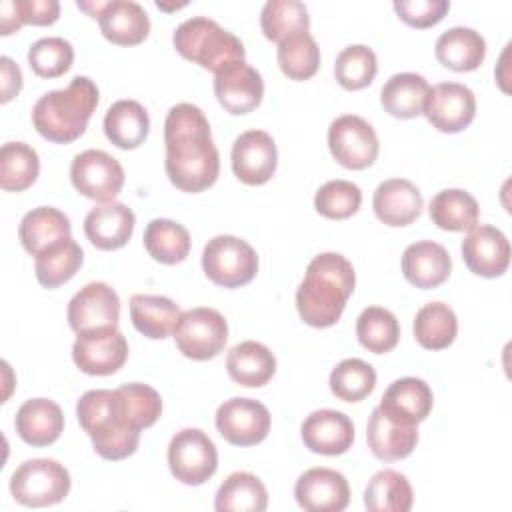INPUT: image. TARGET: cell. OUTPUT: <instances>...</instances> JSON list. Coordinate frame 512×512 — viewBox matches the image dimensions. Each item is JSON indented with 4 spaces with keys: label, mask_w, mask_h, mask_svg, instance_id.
Returning <instances> with one entry per match:
<instances>
[{
    "label": "cell",
    "mask_w": 512,
    "mask_h": 512,
    "mask_svg": "<svg viewBox=\"0 0 512 512\" xmlns=\"http://www.w3.org/2000/svg\"><path fill=\"white\" fill-rule=\"evenodd\" d=\"M166 174L182 192H202L210 188L220 174V156L214 146L208 118L188 102L168 110L164 120Z\"/></svg>",
    "instance_id": "6da1fadb"
},
{
    "label": "cell",
    "mask_w": 512,
    "mask_h": 512,
    "mask_svg": "<svg viewBox=\"0 0 512 512\" xmlns=\"http://www.w3.org/2000/svg\"><path fill=\"white\" fill-rule=\"evenodd\" d=\"M354 286L356 272L346 256L338 252H322L314 256L296 290L300 318L312 328L334 326L340 320Z\"/></svg>",
    "instance_id": "7a4b0ae2"
},
{
    "label": "cell",
    "mask_w": 512,
    "mask_h": 512,
    "mask_svg": "<svg viewBox=\"0 0 512 512\" xmlns=\"http://www.w3.org/2000/svg\"><path fill=\"white\" fill-rule=\"evenodd\" d=\"M76 416L104 460L116 462L136 452L142 428L118 388L84 392L76 404Z\"/></svg>",
    "instance_id": "3957f363"
},
{
    "label": "cell",
    "mask_w": 512,
    "mask_h": 512,
    "mask_svg": "<svg viewBox=\"0 0 512 512\" xmlns=\"http://www.w3.org/2000/svg\"><path fill=\"white\" fill-rule=\"evenodd\" d=\"M98 106V88L88 76H74L62 90L46 92L32 108L38 134L56 144L80 138Z\"/></svg>",
    "instance_id": "277c9868"
},
{
    "label": "cell",
    "mask_w": 512,
    "mask_h": 512,
    "mask_svg": "<svg viewBox=\"0 0 512 512\" xmlns=\"http://www.w3.org/2000/svg\"><path fill=\"white\" fill-rule=\"evenodd\" d=\"M172 44L182 58L214 74L230 62L244 60L242 42L206 16H192L184 20L174 30Z\"/></svg>",
    "instance_id": "5b68a950"
},
{
    "label": "cell",
    "mask_w": 512,
    "mask_h": 512,
    "mask_svg": "<svg viewBox=\"0 0 512 512\" xmlns=\"http://www.w3.org/2000/svg\"><path fill=\"white\" fill-rule=\"evenodd\" d=\"M68 470L50 458L22 462L10 478V494L28 508H42L62 502L70 492Z\"/></svg>",
    "instance_id": "8992f818"
},
{
    "label": "cell",
    "mask_w": 512,
    "mask_h": 512,
    "mask_svg": "<svg viewBox=\"0 0 512 512\" xmlns=\"http://www.w3.org/2000/svg\"><path fill=\"white\" fill-rule=\"evenodd\" d=\"M202 270L222 288H240L254 280L258 272V256L246 240L220 234L204 246Z\"/></svg>",
    "instance_id": "52a82bcc"
},
{
    "label": "cell",
    "mask_w": 512,
    "mask_h": 512,
    "mask_svg": "<svg viewBox=\"0 0 512 512\" xmlns=\"http://www.w3.org/2000/svg\"><path fill=\"white\" fill-rule=\"evenodd\" d=\"M172 334L176 348L186 358L204 362L224 350L228 340V324L218 310L198 306L180 314Z\"/></svg>",
    "instance_id": "ba28073f"
},
{
    "label": "cell",
    "mask_w": 512,
    "mask_h": 512,
    "mask_svg": "<svg viewBox=\"0 0 512 512\" xmlns=\"http://www.w3.org/2000/svg\"><path fill=\"white\" fill-rule=\"evenodd\" d=\"M168 466L176 480L188 486H200L210 480L218 468L214 442L198 428L176 432L168 444Z\"/></svg>",
    "instance_id": "9c48e42d"
},
{
    "label": "cell",
    "mask_w": 512,
    "mask_h": 512,
    "mask_svg": "<svg viewBox=\"0 0 512 512\" xmlns=\"http://www.w3.org/2000/svg\"><path fill=\"white\" fill-rule=\"evenodd\" d=\"M328 148L340 166L364 170L378 158V136L364 118L344 114L332 120L328 128Z\"/></svg>",
    "instance_id": "30bf717a"
},
{
    "label": "cell",
    "mask_w": 512,
    "mask_h": 512,
    "mask_svg": "<svg viewBox=\"0 0 512 512\" xmlns=\"http://www.w3.org/2000/svg\"><path fill=\"white\" fill-rule=\"evenodd\" d=\"M72 186L96 202H112L124 186V168L104 150H84L70 164Z\"/></svg>",
    "instance_id": "8fae6325"
},
{
    "label": "cell",
    "mask_w": 512,
    "mask_h": 512,
    "mask_svg": "<svg viewBox=\"0 0 512 512\" xmlns=\"http://www.w3.org/2000/svg\"><path fill=\"white\" fill-rule=\"evenodd\" d=\"M422 114L440 132H462L476 116L474 92L460 82H440L428 90Z\"/></svg>",
    "instance_id": "7c38bea8"
},
{
    "label": "cell",
    "mask_w": 512,
    "mask_h": 512,
    "mask_svg": "<svg viewBox=\"0 0 512 512\" xmlns=\"http://www.w3.org/2000/svg\"><path fill=\"white\" fill-rule=\"evenodd\" d=\"M128 358V342L118 328H102L78 334L72 346L74 364L90 376H110Z\"/></svg>",
    "instance_id": "4fadbf2b"
},
{
    "label": "cell",
    "mask_w": 512,
    "mask_h": 512,
    "mask_svg": "<svg viewBox=\"0 0 512 512\" xmlns=\"http://www.w3.org/2000/svg\"><path fill=\"white\" fill-rule=\"evenodd\" d=\"M216 428L228 444L254 446L270 432V412L258 400L230 398L216 410Z\"/></svg>",
    "instance_id": "5bb4252c"
},
{
    "label": "cell",
    "mask_w": 512,
    "mask_h": 512,
    "mask_svg": "<svg viewBox=\"0 0 512 512\" xmlns=\"http://www.w3.org/2000/svg\"><path fill=\"white\" fill-rule=\"evenodd\" d=\"M120 320V298L104 282H90L68 302V324L76 334L116 328Z\"/></svg>",
    "instance_id": "9a60e30c"
},
{
    "label": "cell",
    "mask_w": 512,
    "mask_h": 512,
    "mask_svg": "<svg viewBox=\"0 0 512 512\" xmlns=\"http://www.w3.org/2000/svg\"><path fill=\"white\" fill-rule=\"evenodd\" d=\"M214 94L226 112L248 114L262 102L264 80L246 60L230 62L214 74Z\"/></svg>",
    "instance_id": "2e32d148"
},
{
    "label": "cell",
    "mask_w": 512,
    "mask_h": 512,
    "mask_svg": "<svg viewBox=\"0 0 512 512\" xmlns=\"http://www.w3.org/2000/svg\"><path fill=\"white\" fill-rule=\"evenodd\" d=\"M230 158L234 176L248 186L266 184L278 166L276 144L264 130L242 132L232 144Z\"/></svg>",
    "instance_id": "e0dca14e"
},
{
    "label": "cell",
    "mask_w": 512,
    "mask_h": 512,
    "mask_svg": "<svg viewBox=\"0 0 512 512\" xmlns=\"http://www.w3.org/2000/svg\"><path fill=\"white\" fill-rule=\"evenodd\" d=\"M294 498L306 512H342L350 502L348 480L332 468H310L296 480Z\"/></svg>",
    "instance_id": "ac0fdd59"
},
{
    "label": "cell",
    "mask_w": 512,
    "mask_h": 512,
    "mask_svg": "<svg viewBox=\"0 0 512 512\" xmlns=\"http://www.w3.org/2000/svg\"><path fill=\"white\" fill-rule=\"evenodd\" d=\"M366 440L378 460L394 462L412 454L418 444V428L376 406L368 418Z\"/></svg>",
    "instance_id": "d6986e66"
},
{
    "label": "cell",
    "mask_w": 512,
    "mask_h": 512,
    "mask_svg": "<svg viewBox=\"0 0 512 512\" xmlns=\"http://www.w3.org/2000/svg\"><path fill=\"white\" fill-rule=\"evenodd\" d=\"M462 258L470 272L482 278H496L508 270L510 244L502 230L482 224L462 240Z\"/></svg>",
    "instance_id": "ffe728a7"
},
{
    "label": "cell",
    "mask_w": 512,
    "mask_h": 512,
    "mask_svg": "<svg viewBox=\"0 0 512 512\" xmlns=\"http://www.w3.org/2000/svg\"><path fill=\"white\" fill-rule=\"evenodd\" d=\"M304 446L314 454L338 456L344 454L354 442L352 420L338 410H316L308 414L302 422Z\"/></svg>",
    "instance_id": "44dd1931"
},
{
    "label": "cell",
    "mask_w": 512,
    "mask_h": 512,
    "mask_svg": "<svg viewBox=\"0 0 512 512\" xmlns=\"http://www.w3.org/2000/svg\"><path fill=\"white\" fill-rule=\"evenodd\" d=\"M136 216L122 202H102L84 218V234L98 250L122 248L134 232Z\"/></svg>",
    "instance_id": "7402d4cb"
},
{
    "label": "cell",
    "mask_w": 512,
    "mask_h": 512,
    "mask_svg": "<svg viewBox=\"0 0 512 512\" xmlns=\"http://www.w3.org/2000/svg\"><path fill=\"white\" fill-rule=\"evenodd\" d=\"M424 200L420 190L406 178H390L378 184L372 198L374 214L386 226H408L422 212Z\"/></svg>",
    "instance_id": "603a6c76"
},
{
    "label": "cell",
    "mask_w": 512,
    "mask_h": 512,
    "mask_svg": "<svg viewBox=\"0 0 512 512\" xmlns=\"http://www.w3.org/2000/svg\"><path fill=\"white\" fill-rule=\"evenodd\" d=\"M450 272V254L438 242L420 240L410 244L402 254V274L416 288H438L448 280Z\"/></svg>",
    "instance_id": "cb8c5ba5"
},
{
    "label": "cell",
    "mask_w": 512,
    "mask_h": 512,
    "mask_svg": "<svg viewBox=\"0 0 512 512\" xmlns=\"http://www.w3.org/2000/svg\"><path fill=\"white\" fill-rule=\"evenodd\" d=\"M14 428L26 444L36 448L50 446L64 430L62 408L48 398L26 400L16 412Z\"/></svg>",
    "instance_id": "d4e9b609"
},
{
    "label": "cell",
    "mask_w": 512,
    "mask_h": 512,
    "mask_svg": "<svg viewBox=\"0 0 512 512\" xmlns=\"http://www.w3.org/2000/svg\"><path fill=\"white\" fill-rule=\"evenodd\" d=\"M102 36L118 46H136L150 32L146 10L132 0H110L98 16Z\"/></svg>",
    "instance_id": "484cf974"
},
{
    "label": "cell",
    "mask_w": 512,
    "mask_h": 512,
    "mask_svg": "<svg viewBox=\"0 0 512 512\" xmlns=\"http://www.w3.org/2000/svg\"><path fill=\"white\" fill-rule=\"evenodd\" d=\"M18 238L34 258L46 248L72 238V226L64 212L52 206H38L24 214L18 226Z\"/></svg>",
    "instance_id": "4316f807"
},
{
    "label": "cell",
    "mask_w": 512,
    "mask_h": 512,
    "mask_svg": "<svg viewBox=\"0 0 512 512\" xmlns=\"http://www.w3.org/2000/svg\"><path fill=\"white\" fill-rule=\"evenodd\" d=\"M434 52L442 66L454 72H472L484 62L486 40L472 28L454 26L438 36Z\"/></svg>",
    "instance_id": "83f0119b"
},
{
    "label": "cell",
    "mask_w": 512,
    "mask_h": 512,
    "mask_svg": "<svg viewBox=\"0 0 512 512\" xmlns=\"http://www.w3.org/2000/svg\"><path fill=\"white\" fill-rule=\"evenodd\" d=\"M226 370L236 384L258 388L274 376L276 358L262 342L244 340L230 348L226 356Z\"/></svg>",
    "instance_id": "f1b7e54d"
},
{
    "label": "cell",
    "mask_w": 512,
    "mask_h": 512,
    "mask_svg": "<svg viewBox=\"0 0 512 512\" xmlns=\"http://www.w3.org/2000/svg\"><path fill=\"white\" fill-rule=\"evenodd\" d=\"M432 404L434 396L430 386L422 378L406 376L394 380L386 388L378 406L394 414L396 418L418 426V422L426 420L428 414L432 412Z\"/></svg>",
    "instance_id": "f546056e"
},
{
    "label": "cell",
    "mask_w": 512,
    "mask_h": 512,
    "mask_svg": "<svg viewBox=\"0 0 512 512\" xmlns=\"http://www.w3.org/2000/svg\"><path fill=\"white\" fill-rule=\"evenodd\" d=\"M148 130V112L136 100H118L106 110L104 134L114 146L122 150L138 148L146 140Z\"/></svg>",
    "instance_id": "4dcf8cb0"
},
{
    "label": "cell",
    "mask_w": 512,
    "mask_h": 512,
    "mask_svg": "<svg viewBox=\"0 0 512 512\" xmlns=\"http://www.w3.org/2000/svg\"><path fill=\"white\" fill-rule=\"evenodd\" d=\"M180 308L166 296L134 294L130 298V320L134 328L152 340L170 336L180 320Z\"/></svg>",
    "instance_id": "1f68e13d"
},
{
    "label": "cell",
    "mask_w": 512,
    "mask_h": 512,
    "mask_svg": "<svg viewBox=\"0 0 512 512\" xmlns=\"http://www.w3.org/2000/svg\"><path fill=\"white\" fill-rule=\"evenodd\" d=\"M428 90L430 86L424 76L416 72H398L382 86L380 104L394 118H416L422 114Z\"/></svg>",
    "instance_id": "d6a6232c"
},
{
    "label": "cell",
    "mask_w": 512,
    "mask_h": 512,
    "mask_svg": "<svg viewBox=\"0 0 512 512\" xmlns=\"http://www.w3.org/2000/svg\"><path fill=\"white\" fill-rule=\"evenodd\" d=\"M430 220L448 232H470L478 226L480 208L476 198L460 188L438 192L428 206Z\"/></svg>",
    "instance_id": "836d02e7"
},
{
    "label": "cell",
    "mask_w": 512,
    "mask_h": 512,
    "mask_svg": "<svg viewBox=\"0 0 512 512\" xmlns=\"http://www.w3.org/2000/svg\"><path fill=\"white\" fill-rule=\"evenodd\" d=\"M268 506V492L262 480L250 472L230 474L218 488L214 508L218 512H262Z\"/></svg>",
    "instance_id": "e575fe53"
},
{
    "label": "cell",
    "mask_w": 512,
    "mask_h": 512,
    "mask_svg": "<svg viewBox=\"0 0 512 512\" xmlns=\"http://www.w3.org/2000/svg\"><path fill=\"white\" fill-rule=\"evenodd\" d=\"M412 502L414 494L408 478L390 468L376 472L364 490V506L370 512H408Z\"/></svg>",
    "instance_id": "d590c367"
},
{
    "label": "cell",
    "mask_w": 512,
    "mask_h": 512,
    "mask_svg": "<svg viewBox=\"0 0 512 512\" xmlns=\"http://www.w3.org/2000/svg\"><path fill=\"white\" fill-rule=\"evenodd\" d=\"M188 230L168 218H154L144 230V248L160 264L172 266L182 262L190 252Z\"/></svg>",
    "instance_id": "8d00e7d4"
},
{
    "label": "cell",
    "mask_w": 512,
    "mask_h": 512,
    "mask_svg": "<svg viewBox=\"0 0 512 512\" xmlns=\"http://www.w3.org/2000/svg\"><path fill=\"white\" fill-rule=\"evenodd\" d=\"M458 334L454 310L444 302H428L414 316V338L426 350L448 348Z\"/></svg>",
    "instance_id": "74e56055"
},
{
    "label": "cell",
    "mask_w": 512,
    "mask_h": 512,
    "mask_svg": "<svg viewBox=\"0 0 512 512\" xmlns=\"http://www.w3.org/2000/svg\"><path fill=\"white\" fill-rule=\"evenodd\" d=\"M82 262V248L72 238H66L36 256V280L44 288H58L80 270Z\"/></svg>",
    "instance_id": "f35d334b"
},
{
    "label": "cell",
    "mask_w": 512,
    "mask_h": 512,
    "mask_svg": "<svg viewBox=\"0 0 512 512\" xmlns=\"http://www.w3.org/2000/svg\"><path fill=\"white\" fill-rule=\"evenodd\" d=\"M40 172L38 152L26 142H6L0 150V186L6 192L30 188Z\"/></svg>",
    "instance_id": "ab89813d"
},
{
    "label": "cell",
    "mask_w": 512,
    "mask_h": 512,
    "mask_svg": "<svg viewBox=\"0 0 512 512\" xmlns=\"http://www.w3.org/2000/svg\"><path fill=\"white\" fill-rule=\"evenodd\" d=\"M276 58L290 80H308L320 68V48L310 32H296L278 42Z\"/></svg>",
    "instance_id": "60d3db41"
},
{
    "label": "cell",
    "mask_w": 512,
    "mask_h": 512,
    "mask_svg": "<svg viewBox=\"0 0 512 512\" xmlns=\"http://www.w3.org/2000/svg\"><path fill=\"white\" fill-rule=\"evenodd\" d=\"M358 342L374 354H384L396 348L400 340V324L396 316L382 306H368L356 320Z\"/></svg>",
    "instance_id": "b9f144b4"
},
{
    "label": "cell",
    "mask_w": 512,
    "mask_h": 512,
    "mask_svg": "<svg viewBox=\"0 0 512 512\" xmlns=\"http://www.w3.org/2000/svg\"><path fill=\"white\" fill-rule=\"evenodd\" d=\"M260 28L276 44L296 32H308V8L298 0H268L260 12Z\"/></svg>",
    "instance_id": "7bdbcfd3"
},
{
    "label": "cell",
    "mask_w": 512,
    "mask_h": 512,
    "mask_svg": "<svg viewBox=\"0 0 512 512\" xmlns=\"http://www.w3.org/2000/svg\"><path fill=\"white\" fill-rule=\"evenodd\" d=\"M374 386L376 370L360 358H346L330 372V390L338 400L344 402L364 400L372 394Z\"/></svg>",
    "instance_id": "ee69618b"
},
{
    "label": "cell",
    "mask_w": 512,
    "mask_h": 512,
    "mask_svg": "<svg viewBox=\"0 0 512 512\" xmlns=\"http://www.w3.org/2000/svg\"><path fill=\"white\" fill-rule=\"evenodd\" d=\"M376 72V54L364 44H350L336 56L334 76L344 90H362L370 86L376 78Z\"/></svg>",
    "instance_id": "f6af8a7d"
},
{
    "label": "cell",
    "mask_w": 512,
    "mask_h": 512,
    "mask_svg": "<svg viewBox=\"0 0 512 512\" xmlns=\"http://www.w3.org/2000/svg\"><path fill=\"white\" fill-rule=\"evenodd\" d=\"M74 62V48L60 36L36 40L28 50V64L40 78H58L70 70Z\"/></svg>",
    "instance_id": "bcb514c9"
},
{
    "label": "cell",
    "mask_w": 512,
    "mask_h": 512,
    "mask_svg": "<svg viewBox=\"0 0 512 512\" xmlns=\"http://www.w3.org/2000/svg\"><path fill=\"white\" fill-rule=\"evenodd\" d=\"M362 204V190L348 180H330L318 188L314 208L328 220H346L358 212Z\"/></svg>",
    "instance_id": "7dc6e473"
},
{
    "label": "cell",
    "mask_w": 512,
    "mask_h": 512,
    "mask_svg": "<svg viewBox=\"0 0 512 512\" xmlns=\"http://www.w3.org/2000/svg\"><path fill=\"white\" fill-rule=\"evenodd\" d=\"M118 390L122 392L132 416L136 418V422L142 430L150 428L160 418L162 398L152 386L132 382V384H122Z\"/></svg>",
    "instance_id": "c3c4849f"
},
{
    "label": "cell",
    "mask_w": 512,
    "mask_h": 512,
    "mask_svg": "<svg viewBox=\"0 0 512 512\" xmlns=\"http://www.w3.org/2000/svg\"><path fill=\"white\" fill-rule=\"evenodd\" d=\"M450 10L448 0H396L394 12L412 28H430Z\"/></svg>",
    "instance_id": "681fc988"
},
{
    "label": "cell",
    "mask_w": 512,
    "mask_h": 512,
    "mask_svg": "<svg viewBox=\"0 0 512 512\" xmlns=\"http://www.w3.org/2000/svg\"><path fill=\"white\" fill-rule=\"evenodd\" d=\"M16 22L32 26H50L60 16V4L56 0H12Z\"/></svg>",
    "instance_id": "f907efd6"
},
{
    "label": "cell",
    "mask_w": 512,
    "mask_h": 512,
    "mask_svg": "<svg viewBox=\"0 0 512 512\" xmlns=\"http://www.w3.org/2000/svg\"><path fill=\"white\" fill-rule=\"evenodd\" d=\"M0 90H2V96H0V102L6 104L10 102L22 88V72L18 68V64L8 58V56H2L0 58Z\"/></svg>",
    "instance_id": "816d5d0a"
},
{
    "label": "cell",
    "mask_w": 512,
    "mask_h": 512,
    "mask_svg": "<svg viewBox=\"0 0 512 512\" xmlns=\"http://www.w3.org/2000/svg\"><path fill=\"white\" fill-rule=\"evenodd\" d=\"M104 6H106V2H100V0H96V2H82V0H78V8L84 10L92 18H98L100 12L104 10Z\"/></svg>",
    "instance_id": "f5cc1de1"
}]
</instances>
